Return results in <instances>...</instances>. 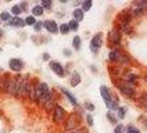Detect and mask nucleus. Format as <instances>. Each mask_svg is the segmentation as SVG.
Here are the masks:
<instances>
[{
	"label": "nucleus",
	"instance_id": "1",
	"mask_svg": "<svg viewBox=\"0 0 147 133\" xmlns=\"http://www.w3.org/2000/svg\"><path fill=\"white\" fill-rule=\"evenodd\" d=\"M101 46H103V33H96V36H93V39L90 42L92 53H97Z\"/></svg>",
	"mask_w": 147,
	"mask_h": 133
},
{
	"label": "nucleus",
	"instance_id": "2",
	"mask_svg": "<svg viewBox=\"0 0 147 133\" xmlns=\"http://www.w3.org/2000/svg\"><path fill=\"white\" fill-rule=\"evenodd\" d=\"M65 118V109L61 107V105H56L53 109V121L56 124H61Z\"/></svg>",
	"mask_w": 147,
	"mask_h": 133
},
{
	"label": "nucleus",
	"instance_id": "3",
	"mask_svg": "<svg viewBox=\"0 0 147 133\" xmlns=\"http://www.w3.org/2000/svg\"><path fill=\"white\" fill-rule=\"evenodd\" d=\"M50 69L54 72L56 75H58L60 78H64V75H65V69H64V66L61 65L60 62L57 61H50Z\"/></svg>",
	"mask_w": 147,
	"mask_h": 133
},
{
	"label": "nucleus",
	"instance_id": "4",
	"mask_svg": "<svg viewBox=\"0 0 147 133\" xmlns=\"http://www.w3.org/2000/svg\"><path fill=\"white\" fill-rule=\"evenodd\" d=\"M8 66H10L11 71L20 72V71H22V68H24V62H22L21 60H18V58H11V60L8 61Z\"/></svg>",
	"mask_w": 147,
	"mask_h": 133
},
{
	"label": "nucleus",
	"instance_id": "5",
	"mask_svg": "<svg viewBox=\"0 0 147 133\" xmlns=\"http://www.w3.org/2000/svg\"><path fill=\"white\" fill-rule=\"evenodd\" d=\"M110 42H111V46L115 47H119V43H121V31L114 29L110 32Z\"/></svg>",
	"mask_w": 147,
	"mask_h": 133
},
{
	"label": "nucleus",
	"instance_id": "6",
	"mask_svg": "<svg viewBox=\"0 0 147 133\" xmlns=\"http://www.w3.org/2000/svg\"><path fill=\"white\" fill-rule=\"evenodd\" d=\"M76 126H78V116L75 115V114H72V115L68 116V119H67L65 129L67 130H75Z\"/></svg>",
	"mask_w": 147,
	"mask_h": 133
},
{
	"label": "nucleus",
	"instance_id": "7",
	"mask_svg": "<svg viewBox=\"0 0 147 133\" xmlns=\"http://www.w3.org/2000/svg\"><path fill=\"white\" fill-rule=\"evenodd\" d=\"M43 26H45L50 33H57L58 32V26H57V24H56V21H53V19L43 21Z\"/></svg>",
	"mask_w": 147,
	"mask_h": 133
},
{
	"label": "nucleus",
	"instance_id": "8",
	"mask_svg": "<svg viewBox=\"0 0 147 133\" xmlns=\"http://www.w3.org/2000/svg\"><path fill=\"white\" fill-rule=\"evenodd\" d=\"M119 91L122 93L125 97H129V99H135L136 97V93H135V87H118Z\"/></svg>",
	"mask_w": 147,
	"mask_h": 133
},
{
	"label": "nucleus",
	"instance_id": "9",
	"mask_svg": "<svg viewBox=\"0 0 147 133\" xmlns=\"http://www.w3.org/2000/svg\"><path fill=\"white\" fill-rule=\"evenodd\" d=\"M100 93H101V97H103V100H104V103L110 101V100H113V96H111V93H110V90H108V87L104 86V85L100 86Z\"/></svg>",
	"mask_w": 147,
	"mask_h": 133
},
{
	"label": "nucleus",
	"instance_id": "10",
	"mask_svg": "<svg viewBox=\"0 0 147 133\" xmlns=\"http://www.w3.org/2000/svg\"><path fill=\"white\" fill-rule=\"evenodd\" d=\"M8 25L16 26V28H22V26H25V21L22 18H20V17H14V18H11L8 21Z\"/></svg>",
	"mask_w": 147,
	"mask_h": 133
},
{
	"label": "nucleus",
	"instance_id": "11",
	"mask_svg": "<svg viewBox=\"0 0 147 133\" xmlns=\"http://www.w3.org/2000/svg\"><path fill=\"white\" fill-rule=\"evenodd\" d=\"M81 83V75L78 74L76 71H74L72 74H71V79H69V85L75 87V86H78Z\"/></svg>",
	"mask_w": 147,
	"mask_h": 133
},
{
	"label": "nucleus",
	"instance_id": "12",
	"mask_svg": "<svg viewBox=\"0 0 147 133\" xmlns=\"http://www.w3.org/2000/svg\"><path fill=\"white\" fill-rule=\"evenodd\" d=\"M61 91H63V94H64L67 99H68V101H69L72 105H78V100H76V97L74 96L71 91H68L67 89H61Z\"/></svg>",
	"mask_w": 147,
	"mask_h": 133
},
{
	"label": "nucleus",
	"instance_id": "13",
	"mask_svg": "<svg viewBox=\"0 0 147 133\" xmlns=\"http://www.w3.org/2000/svg\"><path fill=\"white\" fill-rule=\"evenodd\" d=\"M43 107H45V109L47 112H51L54 109V107H56V100H54V97H50L47 101H45L43 103Z\"/></svg>",
	"mask_w": 147,
	"mask_h": 133
},
{
	"label": "nucleus",
	"instance_id": "14",
	"mask_svg": "<svg viewBox=\"0 0 147 133\" xmlns=\"http://www.w3.org/2000/svg\"><path fill=\"white\" fill-rule=\"evenodd\" d=\"M83 15H85V13L82 11L81 8H75V10L72 11V17H74L72 19H75L76 22L82 21V19H83Z\"/></svg>",
	"mask_w": 147,
	"mask_h": 133
},
{
	"label": "nucleus",
	"instance_id": "15",
	"mask_svg": "<svg viewBox=\"0 0 147 133\" xmlns=\"http://www.w3.org/2000/svg\"><path fill=\"white\" fill-rule=\"evenodd\" d=\"M8 81H10V76H3L0 79V90L1 91H7V87H8Z\"/></svg>",
	"mask_w": 147,
	"mask_h": 133
},
{
	"label": "nucleus",
	"instance_id": "16",
	"mask_svg": "<svg viewBox=\"0 0 147 133\" xmlns=\"http://www.w3.org/2000/svg\"><path fill=\"white\" fill-rule=\"evenodd\" d=\"M43 13H45V10H43V7H42L40 4H36V6L32 7V15L33 17H40V15H43Z\"/></svg>",
	"mask_w": 147,
	"mask_h": 133
},
{
	"label": "nucleus",
	"instance_id": "17",
	"mask_svg": "<svg viewBox=\"0 0 147 133\" xmlns=\"http://www.w3.org/2000/svg\"><path fill=\"white\" fill-rule=\"evenodd\" d=\"M123 76H125V78H123V79H125V82L132 83V85H133V83H135V82H136V81H138V75L131 74V72H128V74H125V75H123Z\"/></svg>",
	"mask_w": 147,
	"mask_h": 133
},
{
	"label": "nucleus",
	"instance_id": "18",
	"mask_svg": "<svg viewBox=\"0 0 147 133\" xmlns=\"http://www.w3.org/2000/svg\"><path fill=\"white\" fill-rule=\"evenodd\" d=\"M106 105H107V108H108V109H111V111L118 109V107H119V105H118V101H117V100H114V99L110 100V101H107Z\"/></svg>",
	"mask_w": 147,
	"mask_h": 133
},
{
	"label": "nucleus",
	"instance_id": "19",
	"mask_svg": "<svg viewBox=\"0 0 147 133\" xmlns=\"http://www.w3.org/2000/svg\"><path fill=\"white\" fill-rule=\"evenodd\" d=\"M92 0H86V1H83V3H81V10L83 11V13H86V11H89L90 8H92Z\"/></svg>",
	"mask_w": 147,
	"mask_h": 133
},
{
	"label": "nucleus",
	"instance_id": "20",
	"mask_svg": "<svg viewBox=\"0 0 147 133\" xmlns=\"http://www.w3.org/2000/svg\"><path fill=\"white\" fill-rule=\"evenodd\" d=\"M118 54H119V50L118 49H114L110 51V56H108V58H110V61H118Z\"/></svg>",
	"mask_w": 147,
	"mask_h": 133
},
{
	"label": "nucleus",
	"instance_id": "21",
	"mask_svg": "<svg viewBox=\"0 0 147 133\" xmlns=\"http://www.w3.org/2000/svg\"><path fill=\"white\" fill-rule=\"evenodd\" d=\"M110 72H111V75L115 76V78H118L119 75H122L121 68H118V66H110Z\"/></svg>",
	"mask_w": 147,
	"mask_h": 133
},
{
	"label": "nucleus",
	"instance_id": "22",
	"mask_svg": "<svg viewBox=\"0 0 147 133\" xmlns=\"http://www.w3.org/2000/svg\"><path fill=\"white\" fill-rule=\"evenodd\" d=\"M81 38L79 36H74V39H72V46H74V49L75 50H79L81 49Z\"/></svg>",
	"mask_w": 147,
	"mask_h": 133
},
{
	"label": "nucleus",
	"instance_id": "23",
	"mask_svg": "<svg viewBox=\"0 0 147 133\" xmlns=\"http://www.w3.org/2000/svg\"><path fill=\"white\" fill-rule=\"evenodd\" d=\"M58 31L63 33V35H67V33H69V26H68L67 22H64V24H61L58 26Z\"/></svg>",
	"mask_w": 147,
	"mask_h": 133
},
{
	"label": "nucleus",
	"instance_id": "24",
	"mask_svg": "<svg viewBox=\"0 0 147 133\" xmlns=\"http://www.w3.org/2000/svg\"><path fill=\"white\" fill-rule=\"evenodd\" d=\"M68 26H69V31H78V28H79V22H76L75 19H71L69 22H67Z\"/></svg>",
	"mask_w": 147,
	"mask_h": 133
},
{
	"label": "nucleus",
	"instance_id": "25",
	"mask_svg": "<svg viewBox=\"0 0 147 133\" xmlns=\"http://www.w3.org/2000/svg\"><path fill=\"white\" fill-rule=\"evenodd\" d=\"M11 19V14L8 13V11H3L1 14H0V21H4V22H8Z\"/></svg>",
	"mask_w": 147,
	"mask_h": 133
},
{
	"label": "nucleus",
	"instance_id": "26",
	"mask_svg": "<svg viewBox=\"0 0 147 133\" xmlns=\"http://www.w3.org/2000/svg\"><path fill=\"white\" fill-rule=\"evenodd\" d=\"M24 21H25V25H29V26H33V25L36 24V19H35L33 15H28Z\"/></svg>",
	"mask_w": 147,
	"mask_h": 133
},
{
	"label": "nucleus",
	"instance_id": "27",
	"mask_svg": "<svg viewBox=\"0 0 147 133\" xmlns=\"http://www.w3.org/2000/svg\"><path fill=\"white\" fill-rule=\"evenodd\" d=\"M10 13H11L13 15L18 17L20 14H21V13H22V11H21V8H20V6H18V4H16V6H13V7H11V11H10Z\"/></svg>",
	"mask_w": 147,
	"mask_h": 133
},
{
	"label": "nucleus",
	"instance_id": "28",
	"mask_svg": "<svg viewBox=\"0 0 147 133\" xmlns=\"http://www.w3.org/2000/svg\"><path fill=\"white\" fill-rule=\"evenodd\" d=\"M125 108L123 107H118V111H117V119H123L125 118Z\"/></svg>",
	"mask_w": 147,
	"mask_h": 133
},
{
	"label": "nucleus",
	"instance_id": "29",
	"mask_svg": "<svg viewBox=\"0 0 147 133\" xmlns=\"http://www.w3.org/2000/svg\"><path fill=\"white\" fill-rule=\"evenodd\" d=\"M40 6L43 7V10H50V8H51V6H53V3H51L50 0H42Z\"/></svg>",
	"mask_w": 147,
	"mask_h": 133
},
{
	"label": "nucleus",
	"instance_id": "30",
	"mask_svg": "<svg viewBox=\"0 0 147 133\" xmlns=\"http://www.w3.org/2000/svg\"><path fill=\"white\" fill-rule=\"evenodd\" d=\"M107 118L110 119V122H111V124H114V125L117 124V121H118V119H117V118L114 116L113 111H108V112H107Z\"/></svg>",
	"mask_w": 147,
	"mask_h": 133
},
{
	"label": "nucleus",
	"instance_id": "31",
	"mask_svg": "<svg viewBox=\"0 0 147 133\" xmlns=\"http://www.w3.org/2000/svg\"><path fill=\"white\" fill-rule=\"evenodd\" d=\"M139 101H140V104H142V105L147 109V93H146V94H142V96H140Z\"/></svg>",
	"mask_w": 147,
	"mask_h": 133
},
{
	"label": "nucleus",
	"instance_id": "32",
	"mask_svg": "<svg viewBox=\"0 0 147 133\" xmlns=\"http://www.w3.org/2000/svg\"><path fill=\"white\" fill-rule=\"evenodd\" d=\"M136 6H139V7L143 10V13H144V11H147V1H146V0L138 1V3H136Z\"/></svg>",
	"mask_w": 147,
	"mask_h": 133
},
{
	"label": "nucleus",
	"instance_id": "33",
	"mask_svg": "<svg viewBox=\"0 0 147 133\" xmlns=\"http://www.w3.org/2000/svg\"><path fill=\"white\" fill-rule=\"evenodd\" d=\"M42 28H43V22H40V21H36V24L33 25V29H35V32H40Z\"/></svg>",
	"mask_w": 147,
	"mask_h": 133
},
{
	"label": "nucleus",
	"instance_id": "34",
	"mask_svg": "<svg viewBox=\"0 0 147 133\" xmlns=\"http://www.w3.org/2000/svg\"><path fill=\"white\" fill-rule=\"evenodd\" d=\"M123 130H125V128H123L122 125H117L114 129V133H123Z\"/></svg>",
	"mask_w": 147,
	"mask_h": 133
},
{
	"label": "nucleus",
	"instance_id": "35",
	"mask_svg": "<svg viewBox=\"0 0 147 133\" xmlns=\"http://www.w3.org/2000/svg\"><path fill=\"white\" fill-rule=\"evenodd\" d=\"M86 124H88V126H93V116L90 114L86 115Z\"/></svg>",
	"mask_w": 147,
	"mask_h": 133
},
{
	"label": "nucleus",
	"instance_id": "36",
	"mask_svg": "<svg viewBox=\"0 0 147 133\" xmlns=\"http://www.w3.org/2000/svg\"><path fill=\"white\" fill-rule=\"evenodd\" d=\"M126 133H140V130L136 129L135 126H128V132Z\"/></svg>",
	"mask_w": 147,
	"mask_h": 133
},
{
	"label": "nucleus",
	"instance_id": "37",
	"mask_svg": "<svg viewBox=\"0 0 147 133\" xmlns=\"http://www.w3.org/2000/svg\"><path fill=\"white\" fill-rule=\"evenodd\" d=\"M18 6H20V8H21V11L24 13V11H26V8H28V3L24 1V3H21V4H18Z\"/></svg>",
	"mask_w": 147,
	"mask_h": 133
},
{
	"label": "nucleus",
	"instance_id": "38",
	"mask_svg": "<svg viewBox=\"0 0 147 133\" xmlns=\"http://www.w3.org/2000/svg\"><path fill=\"white\" fill-rule=\"evenodd\" d=\"M85 107L88 108L89 111H94V105H93V104H90V103H85Z\"/></svg>",
	"mask_w": 147,
	"mask_h": 133
},
{
	"label": "nucleus",
	"instance_id": "39",
	"mask_svg": "<svg viewBox=\"0 0 147 133\" xmlns=\"http://www.w3.org/2000/svg\"><path fill=\"white\" fill-rule=\"evenodd\" d=\"M71 133H86V130H83V129H75V130H71Z\"/></svg>",
	"mask_w": 147,
	"mask_h": 133
},
{
	"label": "nucleus",
	"instance_id": "40",
	"mask_svg": "<svg viewBox=\"0 0 147 133\" xmlns=\"http://www.w3.org/2000/svg\"><path fill=\"white\" fill-rule=\"evenodd\" d=\"M64 56L69 57V56H71V50H69V49H64Z\"/></svg>",
	"mask_w": 147,
	"mask_h": 133
},
{
	"label": "nucleus",
	"instance_id": "41",
	"mask_svg": "<svg viewBox=\"0 0 147 133\" xmlns=\"http://www.w3.org/2000/svg\"><path fill=\"white\" fill-rule=\"evenodd\" d=\"M49 58H50L49 53H43V60H45V61H49Z\"/></svg>",
	"mask_w": 147,
	"mask_h": 133
},
{
	"label": "nucleus",
	"instance_id": "42",
	"mask_svg": "<svg viewBox=\"0 0 147 133\" xmlns=\"http://www.w3.org/2000/svg\"><path fill=\"white\" fill-rule=\"evenodd\" d=\"M3 33H4V32H3V29H0V38L3 36Z\"/></svg>",
	"mask_w": 147,
	"mask_h": 133
},
{
	"label": "nucleus",
	"instance_id": "43",
	"mask_svg": "<svg viewBox=\"0 0 147 133\" xmlns=\"http://www.w3.org/2000/svg\"><path fill=\"white\" fill-rule=\"evenodd\" d=\"M0 24H1V22H0Z\"/></svg>",
	"mask_w": 147,
	"mask_h": 133
}]
</instances>
